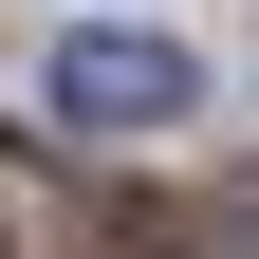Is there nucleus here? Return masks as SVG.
<instances>
[{
  "label": "nucleus",
  "instance_id": "nucleus-1",
  "mask_svg": "<svg viewBox=\"0 0 259 259\" xmlns=\"http://www.w3.org/2000/svg\"><path fill=\"white\" fill-rule=\"evenodd\" d=\"M185 93H204V74H185L167 37H130V19H93V37H56V111H74V130H167Z\"/></svg>",
  "mask_w": 259,
  "mask_h": 259
},
{
  "label": "nucleus",
  "instance_id": "nucleus-2",
  "mask_svg": "<svg viewBox=\"0 0 259 259\" xmlns=\"http://www.w3.org/2000/svg\"><path fill=\"white\" fill-rule=\"evenodd\" d=\"M93 222H74V185H56V148H19L0 130V259H74Z\"/></svg>",
  "mask_w": 259,
  "mask_h": 259
},
{
  "label": "nucleus",
  "instance_id": "nucleus-3",
  "mask_svg": "<svg viewBox=\"0 0 259 259\" xmlns=\"http://www.w3.org/2000/svg\"><path fill=\"white\" fill-rule=\"evenodd\" d=\"M111 259H259V204H148Z\"/></svg>",
  "mask_w": 259,
  "mask_h": 259
}]
</instances>
